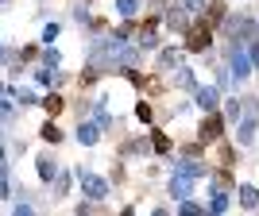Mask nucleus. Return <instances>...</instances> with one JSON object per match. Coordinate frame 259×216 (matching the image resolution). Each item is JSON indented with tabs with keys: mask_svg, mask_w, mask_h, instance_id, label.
<instances>
[{
	"mask_svg": "<svg viewBox=\"0 0 259 216\" xmlns=\"http://www.w3.org/2000/svg\"><path fill=\"white\" fill-rule=\"evenodd\" d=\"M120 216H136V205H124V208H120Z\"/></svg>",
	"mask_w": 259,
	"mask_h": 216,
	"instance_id": "2f4dec72",
	"label": "nucleus"
},
{
	"mask_svg": "<svg viewBox=\"0 0 259 216\" xmlns=\"http://www.w3.org/2000/svg\"><path fill=\"white\" fill-rule=\"evenodd\" d=\"M232 201H236L244 212H255V208H259V185L240 182V185H236V197H232Z\"/></svg>",
	"mask_w": 259,
	"mask_h": 216,
	"instance_id": "4468645a",
	"label": "nucleus"
},
{
	"mask_svg": "<svg viewBox=\"0 0 259 216\" xmlns=\"http://www.w3.org/2000/svg\"><path fill=\"white\" fill-rule=\"evenodd\" d=\"M0 135H4V116H0Z\"/></svg>",
	"mask_w": 259,
	"mask_h": 216,
	"instance_id": "473e14b6",
	"label": "nucleus"
},
{
	"mask_svg": "<svg viewBox=\"0 0 259 216\" xmlns=\"http://www.w3.org/2000/svg\"><path fill=\"white\" fill-rule=\"evenodd\" d=\"M39 104H43V108H47V116L54 120V116H58V112L66 108V100H62V93H47V97L39 100Z\"/></svg>",
	"mask_w": 259,
	"mask_h": 216,
	"instance_id": "393cba45",
	"label": "nucleus"
},
{
	"mask_svg": "<svg viewBox=\"0 0 259 216\" xmlns=\"http://www.w3.org/2000/svg\"><path fill=\"white\" fill-rule=\"evenodd\" d=\"M182 62H186L182 43H170V46H159V50H155V70H159V74H170V70H178Z\"/></svg>",
	"mask_w": 259,
	"mask_h": 216,
	"instance_id": "6e6552de",
	"label": "nucleus"
},
{
	"mask_svg": "<svg viewBox=\"0 0 259 216\" xmlns=\"http://www.w3.org/2000/svg\"><path fill=\"white\" fill-rule=\"evenodd\" d=\"M221 116H225L228 128L240 120V93H232V97H221Z\"/></svg>",
	"mask_w": 259,
	"mask_h": 216,
	"instance_id": "aec40b11",
	"label": "nucleus"
},
{
	"mask_svg": "<svg viewBox=\"0 0 259 216\" xmlns=\"http://www.w3.org/2000/svg\"><path fill=\"white\" fill-rule=\"evenodd\" d=\"M232 139H236L240 151H248L251 143L259 139V97L255 93L240 97V120L232 124Z\"/></svg>",
	"mask_w": 259,
	"mask_h": 216,
	"instance_id": "f257e3e1",
	"label": "nucleus"
},
{
	"mask_svg": "<svg viewBox=\"0 0 259 216\" xmlns=\"http://www.w3.org/2000/svg\"><path fill=\"white\" fill-rule=\"evenodd\" d=\"M39 139L43 143H51V147H62V139H66V131L54 124V120H47L43 128H39Z\"/></svg>",
	"mask_w": 259,
	"mask_h": 216,
	"instance_id": "412c9836",
	"label": "nucleus"
},
{
	"mask_svg": "<svg viewBox=\"0 0 259 216\" xmlns=\"http://www.w3.org/2000/svg\"><path fill=\"white\" fill-rule=\"evenodd\" d=\"M58 170H62V162H58L54 151H39V154H35V178H39V185L51 189V182L58 178Z\"/></svg>",
	"mask_w": 259,
	"mask_h": 216,
	"instance_id": "0eeeda50",
	"label": "nucleus"
},
{
	"mask_svg": "<svg viewBox=\"0 0 259 216\" xmlns=\"http://www.w3.org/2000/svg\"><path fill=\"white\" fill-rule=\"evenodd\" d=\"M225 66H228V77H232V93H244V85L251 81V58H248V46L240 43H225Z\"/></svg>",
	"mask_w": 259,
	"mask_h": 216,
	"instance_id": "f03ea898",
	"label": "nucleus"
},
{
	"mask_svg": "<svg viewBox=\"0 0 259 216\" xmlns=\"http://www.w3.org/2000/svg\"><path fill=\"white\" fill-rule=\"evenodd\" d=\"M8 97H16V104L20 108H39V89L35 85H27V81H20V85H8Z\"/></svg>",
	"mask_w": 259,
	"mask_h": 216,
	"instance_id": "ddd939ff",
	"label": "nucleus"
},
{
	"mask_svg": "<svg viewBox=\"0 0 259 216\" xmlns=\"http://www.w3.org/2000/svg\"><path fill=\"white\" fill-rule=\"evenodd\" d=\"M112 12H116L124 23H136L143 12V0H112Z\"/></svg>",
	"mask_w": 259,
	"mask_h": 216,
	"instance_id": "f3484780",
	"label": "nucleus"
},
{
	"mask_svg": "<svg viewBox=\"0 0 259 216\" xmlns=\"http://www.w3.org/2000/svg\"><path fill=\"white\" fill-rule=\"evenodd\" d=\"M205 4H209V0H178V8L190 12V16H201V12H205Z\"/></svg>",
	"mask_w": 259,
	"mask_h": 216,
	"instance_id": "cd10ccee",
	"label": "nucleus"
},
{
	"mask_svg": "<svg viewBox=\"0 0 259 216\" xmlns=\"http://www.w3.org/2000/svg\"><path fill=\"white\" fill-rule=\"evenodd\" d=\"M101 135H105V131L97 128V124H93V120H77V128H74V139H77V147H97L101 143Z\"/></svg>",
	"mask_w": 259,
	"mask_h": 216,
	"instance_id": "f8f14e48",
	"label": "nucleus"
},
{
	"mask_svg": "<svg viewBox=\"0 0 259 216\" xmlns=\"http://www.w3.org/2000/svg\"><path fill=\"white\" fill-rule=\"evenodd\" d=\"M147 139H151V151L159 154V158H170V139H166L162 128H147Z\"/></svg>",
	"mask_w": 259,
	"mask_h": 216,
	"instance_id": "a211bd4d",
	"label": "nucleus"
},
{
	"mask_svg": "<svg viewBox=\"0 0 259 216\" xmlns=\"http://www.w3.org/2000/svg\"><path fill=\"white\" fill-rule=\"evenodd\" d=\"M166 197H170L174 205H178V201H190V197H197V182H194V178H178V174H170V178H166Z\"/></svg>",
	"mask_w": 259,
	"mask_h": 216,
	"instance_id": "9d476101",
	"label": "nucleus"
},
{
	"mask_svg": "<svg viewBox=\"0 0 259 216\" xmlns=\"http://www.w3.org/2000/svg\"><path fill=\"white\" fill-rule=\"evenodd\" d=\"M62 31H66V27H62V20H51V23L43 27V35H39V43H43V46H54Z\"/></svg>",
	"mask_w": 259,
	"mask_h": 216,
	"instance_id": "5701e85b",
	"label": "nucleus"
},
{
	"mask_svg": "<svg viewBox=\"0 0 259 216\" xmlns=\"http://www.w3.org/2000/svg\"><path fill=\"white\" fill-rule=\"evenodd\" d=\"M248 58H251V70L259 74V35H255V39L248 43Z\"/></svg>",
	"mask_w": 259,
	"mask_h": 216,
	"instance_id": "c756f323",
	"label": "nucleus"
},
{
	"mask_svg": "<svg viewBox=\"0 0 259 216\" xmlns=\"http://www.w3.org/2000/svg\"><path fill=\"white\" fill-rule=\"evenodd\" d=\"M12 189H16V178H12V158H0V201H8Z\"/></svg>",
	"mask_w": 259,
	"mask_h": 216,
	"instance_id": "6ab92c4d",
	"label": "nucleus"
},
{
	"mask_svg": "<svg viewBox=\"0 0 259 216\" xmlns=\"http://www.w3.org/2000/svg\"><path fill=\"white\" fill-rule=\"evenodd\" d=\"M170 85L174 89H182V93H194L197 89V74H194V66H178V70H170Z\"/></svg>",
	"mask_w": 259,
	"mask_h": 216,
	"instance_id": "dca6fc26",
	"label": "nucleus"
},
{
	"mask_svg": "<svg viewBox=\"0 0 259 216\" xmlns=\"http://www.w3.org/2000/svg\"><path fill=\"white\" fill-rule=\"evenodd\" d=\"M221 35H225V43H240L248 46L255 39V16H244V12H228L225 23H221Z\"/></svg>",
	"mask_w": 259,
	"mask_h": 216,
	"instance_id": "20e7f679",
	"label": "nucleus"
},
{
	"mask_svg": "<svg viewBox=\"0 0 259 216\" xmlns=\"http://www.w3.org/2000/svg\"><path fill=\"white\" fill-rule=\"evenodd\" d=\"M228 205H232V193H228V189H213V185H205V216H225Z\"/></svg>",
	"mask_w": 259,
	"mask_h": 216,
	"instance_id": "9b49d317",
	"label": "nucleus"
},
{
	"mask_svg": "<svg viewBox=\"0 0 259 216\" xmlns=\"http://www.w3.org/2000/svg\"><path fill=\"white\" fill-rule=\"evenodd\" d=\"M16 58H20V50H16V46H8V43H0V70H8V66L16 62Z\"/></svg>",
	"mask_w": 259,
	"mask_h": 216,
	"instance_id": "bb28decb",
	"label": "nucleus"
},
{
	"mask_svg": "<svg viewBox=\"0 0 259 216\" xmlns=\"http://www.w3.org/2000/svg\"><path fill=\"white\" fill-rule=\"evenodd\" d=\"M174 216H205V205L194 201V197H190V201H178V205H174Z\"/></svg>",
	"mask_w": 259,
	"mask_h": 216,
	"instance_id": "b1692460",
	"label": "nucleus"
},
{
	"mask_svg": "<svg viewBox=\"0 0 259 216\" xmlns=\"http://www.w3.org/2000/svg\"><path fill=\"white\" fill-rule=\"evenodd\" d=\"M255 35H259V16H255Z\"/></svg>",
	"mask_w": 259,
	"mask_h": 216,
	"instance_id": "72a5a7b5",
	"label": "nucleus"
},
{
	"mask_svg": "<svg viewBox=\"0 0 259 216\" xmlns=\"http://www.w3.org/2000/svg\"><path fill=\"white\" fill-rule=\"evenodd\" d=\"M225 131H228V124H225V116H221V108H217V112H201V124H197V143H201V147L221 143Z\"/></svg>",
	"mask_w": 259,
	"mask_h": 216,
	"instance_id": "39448f33",
	"label": "nucleus"
},
{
	"mask_svg": "<svg viewBox=\"0 0 259 216\" xmlns=\"http://www.w3.org/2000/svg\"><path fill=\"white\" fill-rule=\"evenodd\" d=\"M12 216H39V208H35L31 201H16V205H12Z\"/></svg>",
	"mask_w": 259,
	"mask_h": 216,
	"instance_id": "c85d7f7f",
	"label": "nucleus"
},
{
	"mask_svg": "<svg viewBox=\"0 0 259 216\" xmlns=\"http://www.w3.org/2000/svg\"><path fill=\"white\" fill-rule=\"evenodd\" d=\"M166 170L178 174V178H209L213 174V166H209L205 158H166Z\"/></svg>",
	"mask_w": 259,
	"mask_h": 216,
	"instance_id": "423d86ee",
	"label": "nucleus"
},
{
	"mask_svg": "<svg viewBox=\"0 0 259 216\" xmlns=\"http://www.w3.org/2000/svg\"><path fill=\"white\" fill-rule=\"evenodd\" d=\"M70 193H74V170H70V166H62V170H58V178L51 182V197H54V201H66Z\"/></svg>",
	"mask_w": 259,
	"mask_h": 216,
	"instance_id": "2eb2a0df",
	"label": "nucleus"
},
{
	"mask_svg": "<svg viewBox=\"0 0 259 216\" xmlns=\"http://www.w3.org/2000/svg\"><path fill=\"white\" fill-rule=\"evenodd\" d=\"M74 182H77V193H81V201H89V205H101V201H108V193H112L108 178L93 174L89 166H74Z\"/></svg>",
	"mask_w": 259,
	"mask_h": 216,
	"instance_id": "7ed1b4c3",
	"label": "nucleus"
},
{
	"mask_svg": "<svg viewBox=\"0 0 259 216\" xmlns=\"http://www.w3.org/2000/svg\"><path fill=\"white\" fill-rule=\"evenodd\" d=\"M221 97H225V93H221L213 81H209V85H197L194 93H190L194 108H201V112H217V108H221Z\"/></svg>",
	"mask_w": 259,
	"mask_h": 216,
	"instance_id": "1a4fd4ad",
	"label": "nucleus"
},
{
	"mask_svg": "<svg viewBox=\"0 0 259 216\" xmlns=\"http://www.w3.org/2000/svg\"><path fill=\"white\" fill-rule=\"evenodd\" d=\"M151 216H174V212H170V208H162V205H155V208H151Z\"/></svg>",
	"mask_w": 259,
	"mask_h": 216,
	"instance_id": "7c9ffc66",
	"label": "nucleus"
},
{
	"mask_svg": "<svg viewBox=\"0 0 259 216\" xmlns=\"http://www.w3.org/2000/svg\"><path fill=\"white\" fill-rule=\"evenodd\" d=\"M85 4H93V0H85Z\"/></svg>",
	"mask_w": 259,
	"mask_h": 216,
	"instance_id": "f704fd0d",
	"label": "nucleus"
},
{
	"mask_svg": "<svg viewBox=\"0 0 259 216\" xmlns=\"http://www.w3.org/2000/svg\"><path fill=\"white\" fill-rule=\"evenodd\" d=\"M136 120L147 124V128H155V108L147 104V100H136Z\"/></svg>",
	"mask_w": 259,
	"mask_h": 216,
	"instance_id": "a878e982",
	"label": "nucleus"
},
{
	"mask_svg": "<svg viewBox=\"0 0 259 216\" xmlns=\"http://www.w3.org/2000/svg\"><path fill=\"white\" fill-rule=\"evenodd\" d=\"M62 50H54V46H43L39 50V66H47V70H62Z\"/></svg>",
	"mask_w": 259,
	"mask_h": 216,
	"instance_id": "4be33fe9",
	"label": "nucleus"
}]
</instances>
